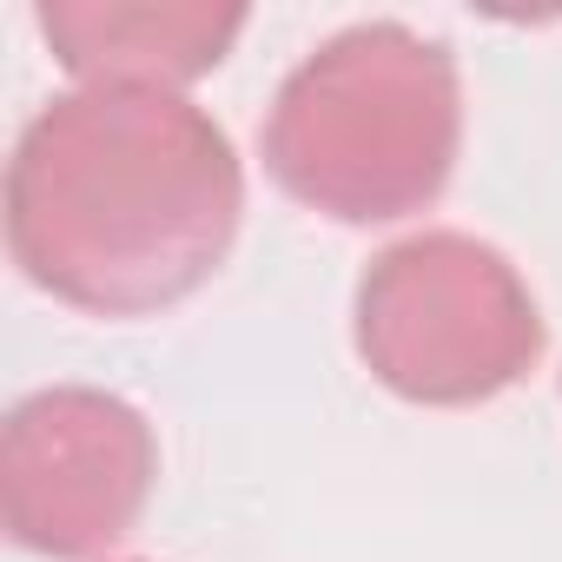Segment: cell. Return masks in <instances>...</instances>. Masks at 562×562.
<instances>
[{
	"mask_svg": "<svg viewBox=\"0 0 562 562\" xmlns=\"http://www.w3.org/2000/svg\"><path fill=\"white\" fill-rule=\"evenodd\" d=\"M245 218L232 133L186 93L74 87L8 159V251L87 318H153L225 265Z\"/></svg>",
	"mask_w": 562,
	"mask_h": 562,
	"instance_id": "obj_1",
	"label": "cell"
},
{
	"mask_svg": "<svg viewBox=\"0 0 562 562\" xmlns=\"http://www.w3.org/2000/svg\"><path fill=\"white\" fill-rule=\"evenodd\" d=\"M258 153L318 218H411L450 186L463 153L457 54L404 21H358L285 74Z\"/></svg>",
	"mask_w": 562,
	"mask_h": 562,
	"instance_id": "obj_2",
	"label": "cell"
},
{
	"mask_svg": "<svg viewBox=\"0 0 562 562\" xmlns=\"http://www.w3.org/2000/svg\"><path fill=\"white\" fill-rule=\"evenodd\" d=\"M364 371L424 411H470L542 364V305L529 278L470 232H411L384 245L351 299Z\"/></svg>",
	"mask_w": 562,
	"mask_h": 562,
	"instance_id": "obj_3",
	"label": "cell"
},
{
	"mask_svg": "<svg viewBox=\"0 0 562 562\" xmlns=\"http://www.w3.org/2000/svg\"><path fill=\"white\" fill-rule=\"evenodd\" d=\"M159 437L139 404L93 384H47L0 430V522L34 555L113 549L153 503Z\"/></svg>",
	"mask_w": 562,
	"mask_h": 562,
	"instance_id": "obj_4",
	"label": "cell"
},
{
	"mask_svg": "<svg viewBox=\"0 0 562 562\" xmlns=\"http://www.w3.org/2000/svg\"><path fill=\"white\" fill-rule=\"evenodd\" d=\"M54 60L80 87H159L205 80L245 34V8H186V0H47L34 14Z\"/></svg>",
	"mask_w": 562,
	"mask_h": 562,
	"instance_id": "obj_5",
	"label": "cell"
}]
</instances>
